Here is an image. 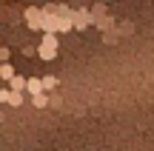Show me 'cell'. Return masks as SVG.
<instances>
[{
    "label": "cell",
    "mask_w": 154,
    "mask_h": 151,
    "mask_svg": "<svg viewBox=\"0 0 154 151\" xmlns=\"http://www.w3.org/2000/svg\"><path fill=\"white\" fill-rule=\"evenodd\" d=\"M43 89L46 91H54L57 89V77H51V74H49V77H43Z\"/></svg>",
    "instance_id": "obj_9"
},
{
    "label": "cell",
    "mask_w": 154,
    "mask_h": 151,
    "mask_svg": "<svg viewBox=\"0 0 154 151\" xmlns=\"http://www.w3.org/2000/svg\"><path fill=\"white\" fill-rule=\"evenodd\" d=\"M57 34H43V40H40V46H37V57L40 60H54L57 57Z\"/></svg>",
    "instance_id": "obj_1"
},
{
    "label": "cell",
    "mask_w": 154,
    "mask_h": 151,
    "mask_svg": "<svg viewBox=\"0 0 154 151\" xmlns=\"http://www.w3.org/2000/svg\"><path fill=\"white\" fill-rule=\"evenodd\" d=\"M32 103H34V108H46L51 103V97L49 94H37V97H32Z\"/></svg>",
    "instance_id": "obj_8"
},
{
    "label": "cell",
    "mask_w": 154,
    "mask_h": 151,
    "mask_svg": "<svg viewBox=\"0 0 154 151\" xmlns=\"http://www.w3.org/2000/svg\"><path fill=\"white\" fill-rule=\"evenodd\" d=\"M0 49H3V46H0Z\"/></svg>",
    "instance_id": "obj_12"
},
{
    "label": "cell",
    "mask_w": 154,
    "mask_h": 151,
    "mask_svg": "<svg viewBox=\"0 0 154 151\" xmlns=\"http://www.w3.org/2000/svg\"><path fill=\"white\" fill-rule=\"evenodd\" d=\"M6 103H9L11 108H20V106H23V94H17V91H11V89H9V97H6Z\"/></svg>",
    "instance_id": "obj_7"
},
{
    "label": "cell",
    "mask_w": 154,
    "mask_h": 151,
    "mask_svg": "<svg viewBox=\"0 0 154 151\" xmlns=\"http://www.w3.org/2000/svg\"><path fill=\"white\" fill-rule=\"evenodd\" d=\"M26 91L32 97H37V94H46V89H43V77H29V83H26Z\"/></svg>",
    "instance_id": "obj_4"
},
{
    "label": "cell",
    "mask_w": 154,
    "mask_h": 151,
    "mask_svg": "<svg viewBox=\"0 0 154 151\" xmlns=\"http://www.w3.org/2000/svg\"><path fill=\"white\" fill-rule=\"evenodd\" d=\"M9 57H11V49H0V66L9 63Z\"/></svg>",
    "instance_id": "obj_10"
},
{
    "label": "cell",
    "mask_w": 154,
    "mask_h": 151,
    "mask_svg": "<svg viewBox=\"0 0 154 151\" xmlns=\"http://www.w3.org/2000/svg\"><path fill=\"white\" fill-rule=\"evenodd\" d=\"M6 97H9V89H3V91H0V103H6Z\"/></svg>",
    "instance_id": "obj_11"
},
{
    "label": "cell",
    "mask_w": 154,
    "mask_h": 151,
    "mask_svg": "<svg viewBox=\"0 0 154 151\" xmlns=\"http://www.w3.org/2000/svg\"><path fill=\"white\" fill-rule=\"evenodd\" d=\"M17 77V71H14V66H11V63H3V66H0V80H14Z\"/></svg>",
    "instance_id": "obj_5"
},
{
    "label": "cell",
    "mask_w": 154,
    "mask_h": 151,
    "mask_svg": "<svg viewBox=\"0 0 154 151\" xmlns=\"http://www.w3.org/2000/svg\"><path fill=\"white\" fill-rule=\"evenodd\" d=\"M91 23H94V14H91V11H86V9H77L74 11V29H80V32H83V29H88Z\"/></svg>",
    "instance_id": "obj_3"
},
{
    "label": "cell",
    "mask_w": 154,
    "mask_h": 151,
    "mask_svg": "<svg viewBox=\"0 0 154 151\" xmlns=\"http://www.w3.org/2000/svg\"><path fill=\"white\" fill-rule=\"evenodd\" d=\"M26 83H29V80L17 74V77H14V80L9 83V89H11V91H17V94H23V91H26Z\"/></svg>",
    "instance_id": "obj_6"
},
{
    "label": "cell",
    "mask_w": 154,
    "mask_h": 151,
    "mask_svg": "<svg viewBox=\"0 0 154 151\" xmlns=\"http://www.w3.org/2000/svg\"><path fill=\"white\" fill-rule=\"evenodd\" d=\"M23 17H26L29 29H40V32H43V20H46V11H43V9H37V6H29V9L23 11Z\"/></svg>",
    "instance_id": "obj_2"
}]
</instances>
